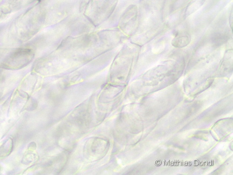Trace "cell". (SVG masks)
I'll return each instance as SVG.
<instances>
[{
	"mask_svg": "<svg viewBox=\"0 0 233 175\" xmlns=\"http://www.w3.org/2000/svg\"><path fill=\"white\" fill-rule=\"evenodd\" d=\"M190 39L189 36L185 35L177 36L173 41V45L175 47L181 48L186 46L189 43Z\"/></svg>",
	"mask_w": 233,
	"mask_h": 175,
	"instance_id": "1",
	"label": "cell"
},
{
	"mask_svg": "<svg viewBox=\"0 0 233 175\" xmlns=\"http://www.w3.org/2000/svg\"><path fill=\"white\" fill-rule=\"evenodd\" d=\"M229 39L228 34L224 33H216L212 36V42L217 46H220L226 43Z\"/></svg>",
	"mask_w": 233,
	"mask_h": 175,
	"instance_id": "2",
	"label": "cell"
}]
</instances>
